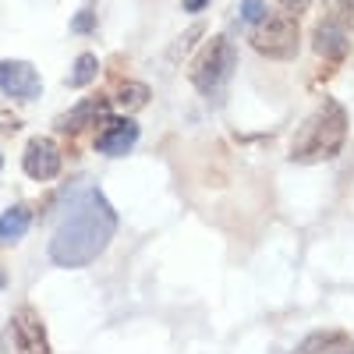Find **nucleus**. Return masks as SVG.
<instances>
[{
	"instance_id": "12",
	"label": "nucleus",
	"mask_w": 354,
	"mask_h": 354,
	"mask_svg": "<svg viewBox=\"0 0 354 354\" xmlns=\"http://www.w3.org/2000/svg\"><path fill=\"white\" fill-rule=\"evenodd\" d=\"M28 223H32V209H28L25 202L11 205V209L0 216V248H11L15 241H21L25 230H28Z\"/></svg>"
},
{
	"instance_id": "19",
	"label": "nucleus",
	"mask_w": 354,
	"mask_h": 354,
	"mask_svg": "<svg viewBox=\"0 0 354 354\" xmlns=\"http://www.w3.org/2000/svg\"><path fill=\"white\" fill-rule=\"evenodd\" d=\"M280 4V11L283 15H290V18H301L308 8H312V0H277Z\"/></svg>"
},
{
	"instance_id": "10",
	"label": "nucleus",
	"mask_w": 354,
	"mask_h": 354,
	"mask_svg": "<svg viewBox=\"0 0 354 354\" xmlns=\"http://www.w3.org/2000/svg\"><path fill=\"white\" fill-rule=\"evenodd\" d=\"M312 50H315L330 68H337L344 57H347V28H340L333 18H322V21L312 28Z\"/></svg>"
},
{
	"instance_id": "6",
	"label": "nucleus",
	"mask_w": 354,
	"mask_h": 354,
	"mask_svg": "<svg viewBox=\"0 0 354 354\" xmlns=\"http://www.w3.org/2000/svg\"><path fill=\"white\" fill-rule=\"evenodd\" d=\"M61 163H64V153L53 138H46V135L28 138L25 153H21V167L32 181H53V177L61 174Z\"/></svg>"
},
{
	"instance_id": "7",
	"label": "nucleus",
	"mask_w": 354,
	"mask_h": 354,
	"mask_svg": "<svg viewBox=\"0 0 354 354\" xmlns=\"http://www.w3.org/2000/svg\"><path fill=\"white\" fill-rule=\"evenodd\" d=\"M0 93L8 100L28 103L43 93V78L28 61H0Z\"/></svg>"
},
{
	"instance_id": "5",
	"label": "nucleus",
	"mask_w": 354,
	"mask_h": 354,
	"mask_svg": "<svg viewBox=\"0 0 354 354\" xmlns=\"http://www.w3.org/2000/svg\"><path fill=\"white\" fill-rule=\"evenodd\" d=\"M4 354H50L46 326L32 305H25L15 312L11 326L4 333Z\"/></svg>"
},
{
	"instance_id": "21",
	"label": "nucleus",
	"mask_w": 354,
	"mask_h": 354,
	"mask_svg": "<svg viewBox=\"0 0 354 354\" xmlns=\"http://www.w3.org/2000/svg\"><path fill=\"white\" fill-rule=\"evenodd\" d=\"M4 283H8V277H4V270H0V290H4Z\"/></svg>"
},
{
	"instance_id": "4",
	"label": "nucleus",
	"mask_w": 354,
	"mask_h": 354,
	"mask_svg": "<svg viewBox=\"0 0 354 354\" xmlns=\"http://www.w3.org/2000/svg\"><path fill=\"white\" fill-rule=\"evenodd\" d=\"M248 43L255 53L270 57V61H294L301 43V25L290 15H270L266 11L255 25H248Z\"/></svg>"
},
{
	"instance_id": "18",
	"label": "nucleus",
	"mask_w": 354,
	"mask_h": 354,
	"mask_svg": "<svg viewBox=\"0 0 354 354\" xmlns=\"http://www.w3.org/2000/svg\"><path fill=\"white\" fill-rule=\"evenodd\" d=\"M202 32H205L202 25H192L188 32H185L181 39H177V43H174V50H170V61H181V53H185V50H192V43H195V39H198Z\"/></svg>"
},
{
	"instance_id": "16",
	"label": "nucleus",
	"mask_w": 354,
	"mask_h": 354,
	"mask_svg": "<svg viewBox=\"0 0 354 354\" xmlns=\"http://www.w3.org/2000/svg\"><path fill=\"white\" fill-rule=\"evenodd\" d=\"M96 28V8L93 4H85L82 11H78V18L71 21V32H78V36H88Z\"/></svg>"
},
{
	"instance_id": "20",
	"label": "nucleus",
	"mask_w": 354,
	"mask_h": 354,
	"mask_svg": "<svg viewBox=\"0 0 354 354\" xmlns=\"http://www.w3.org/2000/svg\"><path fill=\"white\" fill-rule=\"evenodd\" d=\"M205 4H209V0H181V8H185V11H192V15L205 11Z\"/></svg>"
},
{
	"instance_id": "14",
	"label": "nucleus",
	"mask_w": 354,
	"mask_h": 354,
	"mask_svg": "<svg viewBox=\"0 0 354 354\" xmlns=\"http://www.w3.org/2000/svg\"><path fill=\"white\" fill-rule=\"evenodd\" d=\"M96 75H100V61H96V57L93 53H78V61H75V68L68 75V85L71 88H85Z\"/></svg>"
},
{
	"instance_id": "13",
	"label": "nucleus",
	"mask_w": 354,
	"mask_h": 354,
	"mask_svg": "<svg viewBox=\"0 0 354 354\" xmlns=\"http://www.w3.org/2000/svg\"><path fill=\"white\" fill-rule=\"evenodd\" d=\"M110 103L121 106V110H142L145 103H149V85H142V82L128 78V82H121V85L113 88Z\"/></svg>"
},
{
	"instance_id": "17",
	"label": "nucleus",
	"mask_w": 354,
	"mask_h": 354,
	"mask_svg": "<svg viewBox=\"0 0 354 354\" xmlns=\"http://www.w3.org/2000/svg\"><path fill=\"white\" fill-rule=\"evenodd\" d=\"M266 11H270V8H266V0H241V8H238V18L245 21V25H255Z\"/></svg>"
},
{
	"instance_id": "11",
	"label": "nucleus",
	"mask_w": 354,
	"mask_h": 354,
	"mask_svg": "<svg viewBox=\"0 0 354 354\" xmlns=\"http://www.w3.org/2000/svg\"><path fill=\"white\" fill-rule=\"evenodd\" d=\"M294 354H354V340L344 330H322L305 337Z\"/></svg>"
},
{
	"instance_id": "9",
	"label": "nucleus",
	"mask_w": 354,
	"mask_h": 354,
	"mask_svg": "<svg viewBox=\"0 0 354 354\" xmlns=\"http://www.w3.org/2000/svg\"><path fill=\"white\" fill-rule=\"evenodd\" d=\"M138 142V124L131 117H106L96 131V149L103 156H128Z\"/></svg>"
},
{
	"instance_id": "15",
	"label": "nucleus",
	"mask_w": 354,
	"mask_h": 354,
	"mask_svg": "<svg viewBox=\"0 0 354 354\" xmlns=\"http://www.w3.org/2000/svg\"><path fill=\"white\" fill-rule=\"evenodd\" d=\"M322 4L340 28H354V0H322Z\"/></svg>"
},
{
	"instance_id": "8",
	"label": "nucleus",
	"mask_w": 354,
	"mask_h": 354,
	"mask_svg": "<svg viewBox=\"0 0 354 354\" xmlns=\"http://www.w3.org/2000/svg\"><path fill=\"white\" fill-rule=\"evenodd\" d=\"M110 117V100L106 96H88L78 106H71L68 113L57 117V131L61 135H82L88 128H100Z\"/></svg>"
},
{
	"instance_id": "2",
	"label": "nucleus",
	"mask_w": 354,
	"mask_h": 354,
	"mask_svg": "<svg viewBox=\"0 0 354 354\" xmlns=\"http://www.w3.org/2000/svg\"><path fill=\"white\" fill-rule=\"evenodd\" d=\"M347 142V110L337 100H322L290 138L294 163H330Z\"/></svg>"
},
{
	"instance_id": "1",
	"label": "nucleus",
	"mask_w": 354,
	"mask_h": 354,
	"mask_svg": "<svg viewBox=\"0 0 354 354\" xmlns=\"http://www.w3.org/2000/svg\"><path fill=\"white\" fill-rule=\"evenodd\" d=\"M117 230V213L103 198L100 188H78L71 198V209L64 213L61 227L53 230L50 241V259L64 270H82V266L96 262L106 245L113 241Z\"/></svg>"
},
{
	"instance_id": "22",
	"label": "nucleus",
	"mask_w": 354,
	"mask_h": 354,
	"mask_svg": "<svg viewBox=\"0 0 354 354\" xmlns=\"http://www.w3.org/2000/svg\"><path fill=\"white\" fill-rule=\"evenodd\" d=\"M0 163H4V160H0Z\"/></svg>"
},
{
	"instance_id": "3",
	"label": "nucleus",
	"mask_w": 354,
	"mask_h": 354,
	"mask_svg": "<svg viewBox=\"0 0 354 354\" xmlns=\"http://www.w3.org/2000/svg\"><path fill=\"white\" fill-rule=\"evenodd\" d=\"M234 68H238V50H234V43L227 36H213L195 53V61L188 64V82L202 96L213 100V96L223 93V85L230 82Z\"/></svg>"
}]
</instances>
